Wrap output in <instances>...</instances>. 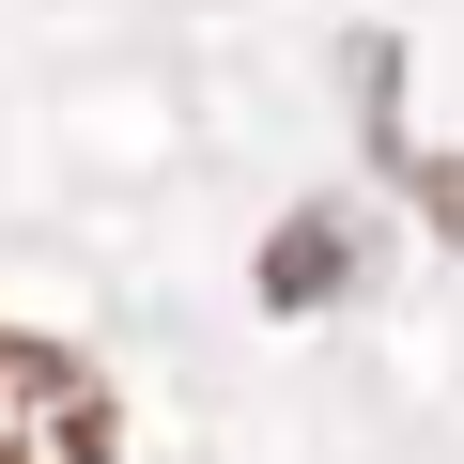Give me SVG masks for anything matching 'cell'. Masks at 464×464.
I'll use <instances>...</instances> for the list:
<instances>
[{"label": "cell", "mask_w": 464, "mask_h": 464, "mask_svg": "<svg viewBox=\"0 0 464 464\" xmlns=\"http://www.w3.org/2000/svg\"><path fill=\"white\" fill-rule=\"evenodd\" d=\"M0 464H109V372L78 341L0 325Z\"/></svg>", "instance_id": "6da1fadb"}, {"label": "cell", "mask_w": 464, "mask_h": 464, "mask_svg": "<svg viewBox=\"0 0 464 464\" xmlns=\"http://www.w3.org/2000/svg\"><path fill=\"white\" fill-rule=\"evenodd\" d=\"M341 279H356V232H341V217H325V201H310V217H279V232H264V310H325V295H341Z\"/></svg>", "instance_id": "7a4b0ae2"}, {"label": "cell", "mask_w": 464, "mask_h": 464, "mask_svg": "<svg viewBox=\"0 0 464 464\" xmlns=\"http://www.w3.org/2000/svg\"><path fill=\"white\" fill-rule=\"evenodd\" d=\"M387 170H402V201L449 232V248H464V155H402V140H387Z\"/></svg>", "instance_id": "3957f363"}]
</instances>
